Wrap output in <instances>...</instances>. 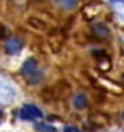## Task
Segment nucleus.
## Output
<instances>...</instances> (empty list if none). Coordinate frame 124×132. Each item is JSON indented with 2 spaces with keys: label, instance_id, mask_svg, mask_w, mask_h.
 <instances>
[{
  "label": "nucleus",
  "instance_id": "obj_8",
  "mask_svg": "<svg viewBox=\"0 0 124 132\" xmlns=\"http://www.w3.org/2000/svg\"><path fill=\"white\" fill-rule=\"evenodd\" d=\"M65 132H73V127H65Z\"/></svg>",
  "mask_w": 124,
  "mask_h": 132
},
{
  "label": "nucleus",
  "instance_id": "obj_7",
  "mask_svg": "<svg viewBox=\"0 0 124 132\" xmlns=\"http://www.w3.org/2000/svg\"><path fill=\"white\" fill-rule=\"evenodd\" d=\"M35 127H37L38 130H42V132H56V129H54V127L46 126V124H37Z\"/></svg>",
  "mask_w": 124,
  "mask_h": 132
},
{
  "label": "nucleus",
  "instance_id": "obj_3",
  "mask_svg": "<svg viewBox=\"0 0 124 132\" xmlns=\"http://www.w3.org/2000/svg\"><path fill=\"white\" fill-rule=\"evenodd\" d=\"M94 32L97 35H100V37H107L110 34V29L107 26H103V24H95L94 26Z\"/></svg>",
  "mask_w": 124,
  "mask_h": 132
},
{
  "label": "nucleus",
  "instance_id": "obj_1",
  "mask_svg": "<svg viewBox=\"0 0 124 132\" xmlns=\"http://www.w3.org/2000/svg\"><path fill=\"white\" fill-rule=\"evenodd\" d=\"M21 116L24 119H34V118H40L42 111L38 110L37 107H34V105H26L22 108V111H21Z\"/></svg>",
  "mask_w": 124,
  "mask_h": 132
},
{
  "label": "nucleus",
  "instance_id": "obj_4",
  "mask_svg": "<svg viewBox=\"0 0 124 132\" xmlns=\"http://www.w3.org/2000/svg\"><path fill=\"white\" fill-rule=\"evenodd\" d=\"M86 103H88V100H86V96H84V94H83V96H76V99H75V107H76V108L86 107Z\"/></svg>",
  "mask_w": 124,
  "mask_h": 132
},
{
  "label": "nucleus",
  "instance_id": "obj_6",
  "mask_svg": "<svg viewBox=\"0 0 124 132\" xmlns=\"http://www.w3.org/2000/svg\"><path fill=\"white\" fill-rule=\"evenodd\" d=\"M29 24L34 26L35 29H45V24L40 22V19H35V18H30V19H29Z\"/></svg>",
  "mask_w": 124,
  "mask_h": 132
},
{
  "label": "nucleus",
  "instance_id": "obj_9",
  "mask_svg": "<svg viewBox=\"0 0 124 132\" xmlns=\"http://www.w3.org/2000/svg\"><path fill=\"white\" fill-rule=\"evenodd\" d=\"M122 119H124V111H122Z\"/></svg>",
  "mask_w": 124,
  "mask_h": 132
},
{
  "label": "nucleus",
  "instance_id": "obj_5",
  "mask_svg": "<svg viewBox=\"0 0 124 132\" xmlns=\"http://www.w3.org/2000/svg\"><path fill=\"white\" fill-rule=\"evenodd\" d=\"M99 69H100L102 72H107V70L110 69V61H108L107 57H105V56H103V57L100 59V64H99Z\"/></svg>",
  "mask_w": 124,
  "mask_h": 132
},
{
  "label": "nucleus",
  "instance_id": "obj_2",
  "mask_svg": "<svg viewBox=\"0 0 124 132\" xmlns=\"http://www.w3.org/2000/svg\"><path fill=\"white\" fill-rule=\"evenodd\" d=\"M22 72H24L26 75H32V73H35V72H37V62H35L34 59H29V61L24 64Z\"/></svg>",
  "mask_w": 124,
  "mask_h": 132
}]
</instances>
